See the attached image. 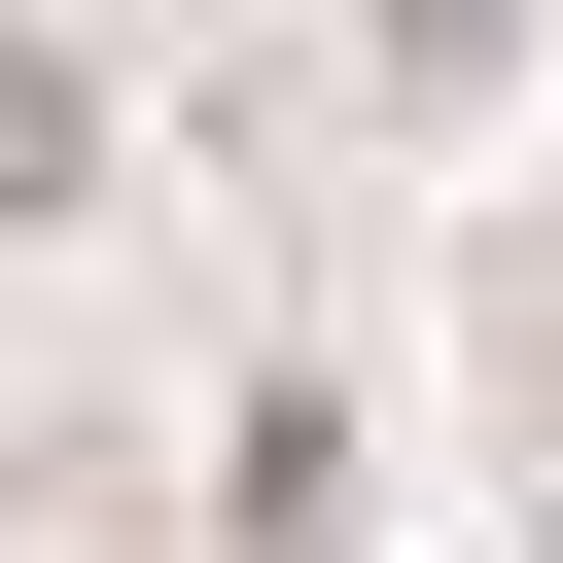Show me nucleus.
I'll return each instance as SVG.
<instances>
[{
    "label": "nucleus",
    "mask_w": 563,
    "mask_h": 563,
    "mask_svg": "<svg viewBox=\"0 0 563 563\" xmlns=\"http://www.w3.org/2000/svg\"><path fill=\"white\" fill-rule=\"evenodd\" d=\"M70 176H106V70H35V35H0V211H70Z\"/></svg>",
    "instance_id": "obj_1"
},
{
    "label": "nucleus",
    "mask_w": 563,
    "mask_h": 563,
    "mask_svg": "<svg viewBox=\"0 0 563 563\" xmlns=\"http://www.w3.org/2000/svg\"><path fill=\"white\" fill-rule=\"evenodd\" d=\"M528 563H563V528H528Z\"/></svg>",
    "instance_id": "obj_2"
}]
</instances>
